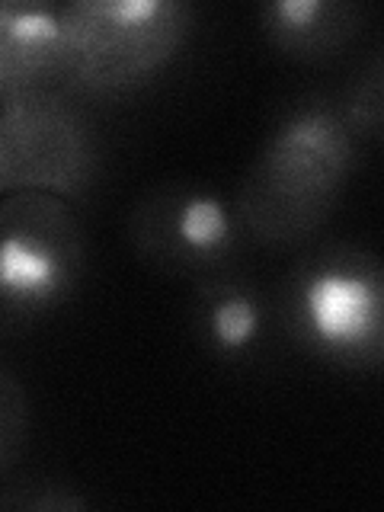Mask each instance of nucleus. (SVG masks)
<instances>
[{"instance_id":"obj_11","label":"nucleus","mask_w":384,"mask_h":512,"mask_svg":"<svg viewBox=\"0 0 384 512\" xmlns=\"http://www.w3.org/2000/svg\"><path fill=\"white\" fill-rule=\"evenodd\" d=\"M29 394L10 365L0 362V480L23 461L29 445Z\"/></svg>"},{"instance_id":"obj_12","label":"nucleus","mask_w":384,"mask_h":512,"mask_svg":"<svg viewBox=\"0 0 384 512\" xmlns=\"http://www.w3.org/2000/svg\"><path fill=\"white\" fill-rule=\"evenodd\" d=\"M0 509H26V512H84L90 500L80 490L61 480H20L0 493Z\"/></svg>"},{"instance_id":"obj_3","label":"nucleus","mask_w":384,"mask_h":512,"mask_svg":"<svg viewBox=\"0 0 384 512\" xmlns=\"http://www.w3.org/2000/svg\"><path fill=\"white\" fill-rule=\"evenodd\" d=\"M77 100H119L151 87L196 32L186 0H68L61 4Z\"/></svg>"},{"instance_id":"obj_10","label":"nucleus","mask_w":384,"mask_h":512,"mask_svg":"<svg viewBox=\"0 0 384 512\" xmlns=\"http://www.w3.org/2000/svg\"><path fill=\"white\" fill-rule=\"evenodd\" d=\"M333 100L359 148L362 144H378L384 128V58L378 45L368 52L356 74L349 77L343 93L333 96Z\"/></svg>"},{"instance_id":"obj_9","label":"nucleus","mask_w":384,"mask_h":512,"mask_svg":"<svg viewBox=\"0 0 384 512\" xmlns=\"http://www.w3.org/2000/svg\"><path fill=\"white\" fill-rule=\"evenodd\" d=\"M368 10L352 0H266L256 29L288 61L324 64L359 42Z\"/></svg>"},{"instance_id":"obj_7","label":"nucleus","mask_w":384,"mask_h":512,"mask_svg":"<svg viewBox=\"0 0 384 512\" xmlns=\"http://www.w3.org/2000/svg\"><path fill=\"white\" fill-rule=\"evenodd\" d=\"M192 333L208 359L247 365L260 359L276 330V301L244 269H221L192 282Z\"/></svg>"},{"instance_id":"obj_8","label":"nucleus","mask_w":384,"mask_h":512,"mask_svg":"<svg viewBox=\"0 0 384 512\" xmlns=\"http://www.w3.org/2000/svg\"><path fill=\"white\" fill-rule=\"evenodd\" d=\"M48 93H71L61 4L0 0V103Z\"/></svg>"},{"instance_id":"obj_1","label":"nucleus","mask_w":384,"mask_h":512,"mask_svg":"<svg viewBox=\"0 0 384 512\" xmlns=\"http://www.w3.org/2000/svg\"><path fill=\"white\" fill-rule=\"evenodd\" d=\"M359 144L330 93L285 103L234 192L250 244L295 250L324 228L356 170Z\"/></svg>"},{"instance_id":"obj_2","label":"nucleus","mask_w":384,"mask_h":512,"mask_svg":"<svg viewBox=\"0 0 384 512\" xmlns=\"http://www.w3.org/2000/svg\"><path fill=\"white\" fill-rule=\"evenodd\" d=\"M276 320L304 356L340 372H378L384 359V269L359 244L304 250L282 279Z\"/></svg>"},{"instance_id":"obj_6","label":"nucleus","mask_w":384,"mask_h":512,"mask_svg":"<svg viewBox=\"0 0 384 512\" xmlns=\"http://www.w3.org/2000/svg\"><path fill=\"white\" fill-rule=\"evenodd\" d=\"M100 135L71 93L0 103V199L16 192L80 202L100 180Z\"/></svg>"},{"instance_id":"obj_4","label":"nucleus","mask_w":384,"mask_h":512,"mask_svg":"<svg viewBox=\"0 0 384 512\" xmlns=\"http://www.w3.org/2000/svg\"><path fill=\"white\" fill-rule=\"evenodd\" d=\"M87 269L74 205L48 192L0 199V320L32 324L64 308Z\"/></svg>"},{"instance_id":"obj_5","label":"nucleus","mask_w":384,"mask_h":512,"mask_svg":"<svg viewBox=\"0 0 384 512\" xmlns=\"http://www.w3.org/2000/svg\"><path fill=\"white\" fill-rule=\"evenodd\" d=\"M125 237L141 263L192 282L240 266L253 247L234 199L199 180H164L138 196Z\"/></svg>"}]
</instances>
